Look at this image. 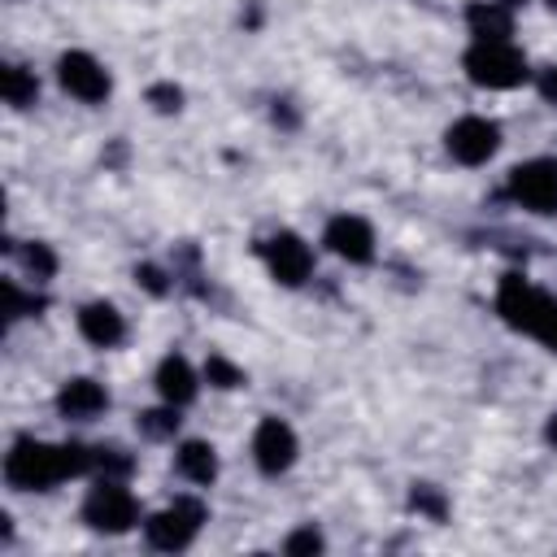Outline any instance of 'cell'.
<instances>
[{"mask_svg": "<svg viewBox=\"0 0 557 557\" xmlns=\"http://www.w3.org/2000/svg\"><path fill=\"white\" fill-rule=\"evenodd\" d=\"M96 466V448L87 444H39V440H17L4 457V479L17 492H48L61 479L87 474Z\"/></svg>", "mask_w": 557, "mask_h": 557, "instance_id": "6da1fadb", "label": "cell"}, {"mask_svg": "<svg viewBox=\"0 0 557 557\" xmlns=\"http://www.w3.org/2000/svg\"><path fill=\"white\" fill-rule=\"evenodd\" d=\"M496 309L513 331H527L557 352V300L553 296L531 287L522 274H505L500 292H496Z\"/></svg>", "mask_w": 557, "mask_h": 557, "instance_id": "7a4b0ae2", "label": "cell"}, {"mask_svg": "<svg viewBox=\"0 0 557 557\" xmlns=\"http://www.w3.org/2000/svg\"><path fill=\"white\" fill-rule=\"evenodd\" d=\"M466 74L474 87L505 91L527 83V57L509 39H474V48L466 52Z\"/></svg>", "mask_w": 557, "mask_h": 557, "instance_id": "3957f363", "label": "cell"}, {"mask_svg": "<svg viewBox=\"0 0 557 557\" xmlns=\"http://www.w3.org/2000/svg\"><path fill=\"white\" fill-rule=\"evenodd\" d=\"M135 518H139V509H135V496L122 487V479H100L83 500V522L91 531L122 535L135 527Z\"/></svg>", "mask_w": 557, "mask_h": 557, "instance_id": "277c9868", "label": "cell"}, {"mask_svg": "<svg viewBox=\"0 0 557 557\" xmlns=\"http://www.w3.org/2000/svg\"><path fill=\"white\" fill-rule=\"evenodd\" d=\"M200 522H205V505H200L196 496H178L174 505H165L161 513H152V518L144 522V535H148L152 548L178 553V548H187V544L196 540Z\"/></svg>", "mask_w": 557, "mask_h": 557, "instance_id": "5b68a950", "label": "cell"}, {"mask_svg": "<svg viewBox=\"0 0 557 557\" xmlns=\"http://www.w3.org/2000/svg\"><path fill=\"white\" fill-rule=\"evenodd\" d=\"M509 196L531 213H557V161H522L509 170Z\"/></svg>", "mask_w": 557, "mask_h": 557, "instance_id": "8992f818", "label": "cell"}, {"mask_svg": "<svg viewBox=\"0 0 557 557\" xmlns=\"http://www.w3.org/2000/svg\"><path fill=\"white\" fill-rule=\"evenodd\" d=\"M257 248H261L270 274H274L283 287H300V283L309 278V270H313V252H309V244H305L300 235H292V231L270 235V239H261Z\"/></svg>", "mask_w": 557, "mask_h": 557, "instance_id": "52a82bcc", "label": "cell"}, {"mask_svg": "<svg viewBox=\"0 0 557 557\" xmlns=\"http://www.w3.org/2000/svg\"><path fill=\"white\" fill-rule=\"evenodd\" d=\"M57 78H61V87L74 96V100H83V104H100L104 96H109V74H104V65L91 57V52H65L61 61H57Z\"/></svg>", "mask_w": 557, "mask_h": 557, "instance_id": "ba28073f", "label": "cell"}, {"mask_svg": "<svg viewBox=\"0 0 557 557\" xmlns=\"http://www.w3.org/2000/svg\"><path fill=\"white\" fill-rule=\"evenodd\" d=\"M444 144H448L453 161H461V165H483V161L500 148V126L487 122V117H461V122L448 126Z\"/></svg>", "mask_w": 557, "mask_h": 557, "instance_id": "9c48e42d", "label": "cell"}, {"mask_svg": "<svg viewBox=\"0 0 557 557\" xmlns=\"http://www.w3.org/2000/svg\"><path fill=\"white\" fill-rule=\"evenodd\" d=\"M326 248H331L335 257L352 261V265H366V261L374 257V231H370L366 218L339 213V218L326 222Z\"/></svg>", "mask_w": 557, "mask_h": 557, "instance_id": "30bf717a", "label": "cell"}, {"mask_svg": "<svg viewBox=\"0 0 557 557\" xmlns=\"http://www.w3.org/2000/svg\"><path fill=\"white\" fill-rule=\"evenodd\" d=\"M252 457L265 474H283L292 461H296V431L278 418H265L252 435Z\"/></svg>", "mask_w": 557, "mask_h": 557, "instance_id": "8fae6325", "label": "cell"}, {"mask_svg": "<svg viewBox=\"0 0 557 557\" xmlns=\"http://www.w3.org/2000/svg\"><path fill=\"white\" fill-rule=\"evenodd\" d=\"M78 331H83L87 344L113 348V344H122L126 322H122V313H117L109 300H96V305H83V309H78Z\"/></svg>", "mask_w": 557, "mask_h": 557, "instance_id": "7c38bea8", "label": "cell"}, {"mask_svg": "<svg viewBox=\"0 0 557 557\" xmlns=\"http://www.w3.org/2000/svg\"><path fill=\"white\" fill-rule=\"evenodd\" d=\"M104 405H109V396H104V387H100L96 379H70V383L57 392V409H61V418H74V422L96 418Z\"/></svg>", "mask_w": 557, "mask_h": 557, "instance_id": "4fadbf2b", "label": "cell"}, {"mask_svg": "<svg viewBox=\"0 0 557 557\" xmlns=\"http://www.w3.org/2000/svg\"><path fill=\"white\" fill-rule=\"evenodd\" d=\"M157 392H161L165 405H187L196 396V370L187 366V357L174 352L157 366Z\"/></svg>", "mask_w": 557, "mask_h": 557, "instance_id": "5bb4252c", "label": "cell"}, {"mask_svg": "<svg viewBox=\"0 0 557 557\" xmlns=\"http://www.w3.org/2000/svg\"><path fill=\"white\" fill-rule=\"evenodd\" d=\"M466 22H470L474 39H509V30H513V17L500 0H474L466 9Z\"/></svg>", "mask_w": 557, "mask_h": 557, "instance_id": "9a60e30c", "label": "cell"}, {"mask_svg": "<svg viewBox=\"0 0 557 557\" xmlns=\"http://www.w3.org/2000/svg\"><path fill=\"white\" fill-rule=\"evenodd\" d=\"M178 474L191 483H213L218 479V453L205 440H187L178 448Z\"/></svg>", "mask_w": 557, "mask_h": 557, "instance_id": "2e32d148", "label": "cell"}, {"mask_svg": "<svg viewBox=\"0 0 557 557\" xmlns=\"http://www.w3.org/2000/svg\"><path fill=\"white\" fill-rule=\"evenodd\" d=\"M0 91H4V100H9L13 109H26V104H35L39 83H35L30 70H22V65H4V70H0Z\"/></svg>", "mask_w": 557, "mask_h": 557, "instance_id": "e0dca14e", "label": "cell"}, {"mask_svg": "<svg viewBox=\"0 0 557 557\" xmlns=\"http://www.w3.org/2000/svg\"><path fill=\"white\" fill-rule=\"evenodd\" d=\"M17 261H22V270H26L35 283H44V278L57 274V257H52L48 244H22V248H17Z\"/></svg>", "mask_w": 557, "mask_h": 557, "instance_id": "ac0fdd59", "label": "cell"}, {"mask_svg": "<svg viewBox=\"0 0 557 557\" xmlns=\"http://www.w3.org/2000/svg\"><path fill=\"white\" fill-rule=\"evenodd\" d=\"M0 292H4V318H9V322H17V318H26V313H39V309H44V296H26L13 278H4V283H0Z\"/></svg>", "mask_w": 557, "mask_h": 557, "instance_id": "d6986e66", "label": "cell"}, {"mask_svg": "<svg viewBox=\"0 0 557 557\" xmlns=\"http://www.w3.org/2000/svg\"><path fill=\"white\" fill-rule=\"evenodd\" d=\"M178 405H170V409H148V413H139V431L148 435V440H170L174 431H178V413H174Z\"/></svg>", "mask_w": 557, "mask_h": 557, "instance_id": "ffe728a7", "label": "cell"}, {"mask_svg": "<svg viewBox=\"0 0 557 557\" xmlns=\"http://www.w3.org/2000/svg\"><path fill=\"white\" fill-rule=\"evenodd\" d=\"M131 453H122V448H113V444H100L96 448V466L91 470H100V479H126L131 474Z\"/></svg>", "mask_w": 557, "mask_h": 557, "instance_id": "44dd1931", "label": "cell"}, {"mask_svg": "<svg viewBox=\"0 0 557 557\" xmlns=\"http://www.w3.org/2000/svg\"><path fill=\"white\" fill-rule=\"evenodd\" d=\"M409 505H413L418 513H426L431 522H444V518H448V500H444L440 487H431V483H418V487L409 492Z\"/></svg>", "mask_w": 557, "mask_h": 557, "instance_id": "7402d4cb", "label": "cell"}, {"mask_svg": "<svg viewBox=\"0 0 557 557\" xmlns=\"http://www.w3.org/2000/svg\"><path fill=\"white\" fill-rule=\"evenodd\" d=\"M205 379H209L213 387L231 392V387H239V383H244V370H239V366H231L226 357H218V352H213V357L205 361Z\"/></svg>", "mask_w": 557, "mask_h": 557, "instance_id": "603a6c76", "label": "cell"}, {"mask_svg": "<svg viewBox=\"0 0 557 557\" xmlns=\"http://www.w3.org/2000/svg\"><path fill=\"white\" fill-rule=\"evenodd\" d=\"M283 553H287V557H305V553H322V535H318L313 527H300V531H292V535H287V544H283Z\"/></svg>", "mask_w": 557, "mask_h": 557, "instance_id": "cb8c5ba5", "label": "cell"}, {"mask_svg": "<svg viewBox=\"0 0 557 557\" xmlns=\"http://www.w3.org/2000/svg\"><path fill=\"white\" fill-rule=\"evenodd\" d=\"M148 104H152L157 113H178L183 91H178L174 83H157V87H148Z\"/></svg>", "mask_w": 557, "mask_h": 557, "instance_id": "d4e9b609", "label": "cell"}, {"mask_svg": "<svg viewBox=\"0 0 557 557\" xmlns=\"http://www.w3.org/2000/svg\"><path fill=\"white\" fill-rule=\"evenodd\" d=\"M135 278H139L152 296H165V292H170V283H165V274H161L157 265H139V270H135Z\"/></svg>", "mask_w": 557, "mask_h": 557, "instance_id": "484cf974", "label": "cell"}, {"mask_svg": "<svg viewBox=\"0 0 557 557\" xmlns=\"http://www.w3.org/2000/svg\"><path fill=\"white\" fill-rule=\"evenodd\" d=\"M540 96H544V100H548V104H557V65H553V70H544V74H540Z\"/></svg>", "mask_w": 557, "mask_h": 557, "instance_id": "4316f807", "label": "cell"}, {"mask_svg": "<svg viewBox=\"0 0 557 557\" xmlns=\"http://www.w3.org/2000/svg\"><path fill=\"white\" fill-rule=\"evenodd\" d=\"M544 440H548V444H553V448H557V413H553V418H548V426H544Z\"/></svg>", "mask_w": 557, "mask_h": 557, "instance_id": "83f0119b", "label": "cell"}, {"mask_svg": "<svg viewBox=\"0 0 557 557\" xmlns=\"http://www.w3.org/2000/svg\"><path fill=\"white\" fill-rule=\"evenodd\" d=\"M500 4H505V9H509V4H527V0H500Z\"/></svg>", "mask_w": 557, "mask_h": 557, "instance_id": "f1b7e54d", "label": "cell"}, {"mask_svg": "<svg viewBox=\"0 0 557 557\" xmlns=\"http://www.w3.org/2000/svg\"><path fill=\"white\" fill-rule=\"evenodd\" d=\"M548 4H553V9H557V0H548Z\"/></svg>", "mask_w": 557, "mask_h": 557, "instance_id": "f546056e", "label": "cell"}]
</instances>
